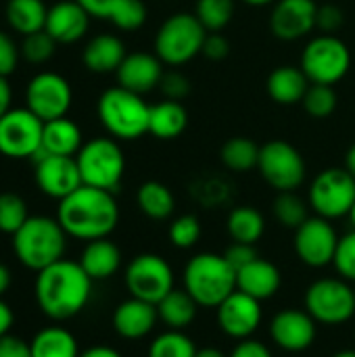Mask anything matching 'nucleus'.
I'll return each instance as SVG.
<instances>
[{"mask_svg":"<svg viewBox=\"0 0 355 357\" xmlns=\"http://www.w3.org/2000/svg\"><path fill=\"white\" fill-rule=\"evenodd\" d=\"M98 119L105 130L117 140H136L149 132L151 107L128 88L115 86L100 94L98 98Z\"/></svg>","mask_w":355,"mask_h":357,"instance_id":"5","label":"nucleus"},{"mask_svg":"<svg viewBox=\"0 0 355 357\" xmlns=\"http://www.w3.org/2000/svg\"><path fill=\"white\" fill-rule=\"evenodd\" d=\"M82 182L100 190L115 192L126 172V157L113 138H94L75 155Z\"/></svg>","mask_w":355,"mask_h":357,"instance_id":"7","label":"nucleus"},{"mask_svg":"<svg viewBox=\"0 0 355 357\" xmlns=\"http://www.w3.org/2000/svg\"><path fill=\"white\" fill-rule=\"evenodd\" d=\"M184 289L203 307H220L236 291V270L224 255L199 253L184 268Z\"/></svg>","mask_w":355,"mask_h":357,"instance_id":"4","label":"nucleus"},{"mask_svg":"<svg viewBox=\"0 0 355 357\" xmlns=\"http://www.w3.org/2000/svg\"><path fill=\"white\" fill-rule=\"evenodd\" d=\"M201 238V222L197 215H180L169 226V241L178 249H190Z\"/></svg>","mask_w":355,"mask_h":357,"instance_id":"41","label":"nucleus"},{"mask_svg":"<svg viewBox=\"0 0 355 357\" xmlns=\"http://www.w3.org/2000/svg\"><path fill=\"white\" fill-rule=\"evenodd\" d=\"M299 67L312 84L335 86L352 67V50L335 33H320L305 44Z\"/></svg>","mask_w":355,"mask_h":357,"instance_id":"8","label":"nucleus"},{"mask_svg":"<svg viewBox=\"0 0 355 357\" xmlns=\"http://www.w3.org/2000/svg\"><path fill=\"white\" fill-rule=\"evenodd\" d=\"M159 88L165 98L182 102V98H186L190 94V79L186 75H182L180 71H169V73H163Z\"/></svg>","mask_w":355,"mask_h":357,"instance_id":"44","label":"nucleus"},{"mask_svg":"<svg viewBox=\"0 0 355 357\" xmlns=\"http://www.w3.org/2000/svg\"><path fill=\"white\" fill-rule=\"evenodd\" d=\"M243 2L249 6H268V4H274L276 0H243Z\"/></svg>","mask_w":355,"mask_h":357,"instance_id":"58","label":"nucleus"},{"mask_svg":"<svg viewBox=\"0 0 355 357\" xmlns=\"http://www.w3.org/2000/svg\"><path fill=\"white\" fill-rule=\"evenodd\" d=\"M29 349L31 357H80L75 337L61 326L42 328L29 341Z\"/></svg>","mask_w":355,"mask_h":357,"instance_id":"31","label":"nucleus"},{"mask_svg":"<svg viewBox=\"0 0 355 357\" xmlns=\"http://www.w3.org/2000/svg\"><path fill=\"white\" fill-rule=\"evenodd\" d=\"M126 46L123 42L113 33H100L94 36L82 54V61L88 71L92 73H113L119 69V65L126 59Z\"/></svg>","mask_w":355,"mask_h":357,"instance_id":"25","label":"nucleus"},{"mask_svg":"<svg viewBox=\"0 0 355 357\" xmlns=\"http://www.w3.org/2000/svg\"><path fill=\"white\" fill-rule=\"evenodd\" d=\"M56 220L67 236L90 243L107 238L115 230L119 207L113 192L82 184L69 197L59 201Z\"/></svg>","mask_w":355,"mask_h":357,"instance_id":"2","label":"nucleus"},{"mask_svg":"<svg viewBox=\"0 0 355 357\" xmlns=\"http://www.w3.org/2000/svg\"><path fill=\"white\" fill-rule=\"evenodd\" d=\"M345 23V13L341 6L337 4H322L318 6V19H316V27L322 33H335L343 27Z\"/></svg>","mask_w":355,"mask_h":357,"instance_id":"45","label":"nucleus"},{"mask_svg":"<svg viewBox=\"0 0 355 357\" xmlns=\"http://www.w3.org/2000/svg\"><path fill=\"white\" fill-rule=\"evenodd\" d=\"M195 15L207 31H222L234 17V0H197Z\"/></svg>","mask_w":355,"mask_h":357,"instance_id":"35","label":"nucleus"},{"mask_svg":"<svg viewBox=\"0 0 355 357\" xmlns=\"http://www.w3.org/2000/svg\"><path fill=\"white\" fill-rule=\"evenodd\" d=\"M195 357H226L220 349H213V347H205V349H197V356Z\"/></svg>","mask_w":355,"mask_h":357,"instance_id":"57","label":"nucleus"},{"mask_svg":"<svg viewBox=\"0 0 355 357\" xmlns=\"http://www.w3.org/2000/svg\"><path fill=\"white\" fill-rule=\"evenodd\" d=\"M117 82L121 88H128L136 94H146L159 88L163 77V61L151 52H130L119 65Z\"/></svg>","mask_w":355,"mask_h":357,"instance_id":"20","label":"nucleus"},{"mask_svg":"<svg viewBox=\"0 0 355 357\" xmlns=\"http://www.w3.org/2000/svg\"><path fill=\"white\" fill-rule=\"evenodd\" d=\"M8 287H10V270L4 264H0V297L8 291Z\"/></svg>","mask_w":355,"mask_h":357,"instance_id":"55","label":"nucleus"},{"mask_svg":"<svg viewBox=\"0 0 355 357\" xmlns=\"http://www.w3.org/2000/svg\"><path fill=\"white\" fill-rule=\"evenodd\" d=\"M82 130L75 121L67 117L44 121L42 132V149L44 155H61V157H75L82 149Z\"/></svg>","mask_w":355,"mask_h":357,"instance_id":"26","label":"nucleus"},{"mask_svg":"<svg viewBox=\"0 0 355 357\" xmlns=\"http://www.w3.org/2000/svg\"><path fill=\"white\" fill-rule=\"evenodd\" d=\"M355 203V178L345 167L320 172L310 186V207L316 215L337 220L349 215Z\"/></svg>","mask_w":355,"mask_h":357,"instance_id":"10","label":"nucleus"},{"mask_svg":"<svg viewBox=\"0 0 355 357\" xmlns=\"http://www.w3.org/2000/svg\"><path fill=\"white\" fill-rule=\"evenodd\" d=\"M157 305L142 299H128L119 303L113 312V328L123 339H142L157 324Z\"/></svg>","mask_w":355,"mask_h":357,"instance_id":"22","label":"nucleus"},{"mask_svg":"<svg viewBox=\"0 0 355 357\" xmlns=\"http://www.w3.org/2000/svg\"><path fill=\"white\" fill-rule=\"evenodd\" d=\"M10 98H13L10 86H8L6 77L0 75V117L10 111Z\"/></svg>","mask_w":355,"mask_h":357,"instance_id":"53","label":"nucleus"},{"mask_svg":"<svg viewBox=\"0 0 355 357\" xmlns=\"http://www.w3.org/2000/svg\"><path fill=\"white\" fill-rule=\"evenodd\" d=\"M188 126V111L180 100H161L151 107L149 134L159 140H174L184 134Z\"/></svg>","mask_w":355,"mask_h":357,"instance_id":"28","label":"nucleus"},{"mask_svg":"<svg viewBox=\"0 0 355 357\" xmlns=\"http://www.w3.org/2000/svg\"><path fill=\"white\" fill-rule=\"evenodd\" d=\"M207 29L195 13H176L167 17L155 36V54L165 65H184L203 52Z\"/></svg>","mask_w":355,"mask_h":357,"instance_id":"6","label":"nucleus"},{"mask_svg":"<svg viewBox=\"0 0 355 357\" xmlns=\"http://www.w3.org/2000/svg\"><path fill=\"white\" fill-rule=\"evenodd\" d=\"M71 100L73 92L69 82L54 71H42L33 75L25 90V107L42 121L65 117Z\"/></svg>","mask_w":355,"mask_h":357,"instance_id":"14","label":"nucleus"},{"mask_svg":"<svg viewBox=\"0 0 355 357\" xmlns=\"http://www.w3.org/2000/svg\"><path fill=\"white\" fill-rule=\"evenodd\" d=\"M224 257L228 259V264L239 272L243 270L245 266H249L251 261L257 259V251L253 245H247V243H234L232 247H228V251L224 253Z\"/></svg>","mask_w":355,"mask_h":357,"instance_id":"48","label":"nucleus"},{"mask_svg":"<svg viewBox=\"0 0 355 357\" xmlns=\"http://www.w3.org/2000/svg\"><path fill=\"white\" fill-rule=\"evenodd\" d=\"M339 236L326 218H308L295 230V253L310 268H324L333 264Z\"/></svg>","mask_w":355,"mask_h":357,"instance_id":"15","label":"nucleus"},{"mask_svg":"<svg viewBox=\"0 0 355 357\" xmlns=\"http://www.w3.org/2000/svg\"><path fill=\"white\" fill-rule=\"evenodd\" d=\"M218 324L232 339H249L262 324V301L236 289L220 303Z\"/></svg>","mask_w":355,"mask_h":357,"instance_id":"18","label":"nucleus"},{"mask_svg":"<svg viewBox=\"0 0 355 357\" xmlns=\"http://www.w3.org/2000/svg\"><path fill=\"white\" fill-rule=\"evenodd\" d=\"M230 357H272V354H270V349L264 343L245 339L243 343H239L234 347V351L230 354Z\"/></svg>","mask_w":355,"mask_h":357,"instance_id":"51","label":"nucleus"},{"mask_svg":"<svg viewBox=\"0 0 355 357\" xmlns=\"http://www.w3.org/2000/svg\"><path fill=\"white\" fill-rule=\"evenodd\" d=\"M257 169L278 192L297 190L305 180V159L287 140H270L259 146Z\"/></svg>","mask_w":355,"mask_h":357,"instance_id":"9","label":"nucleus"},{"mask_svg":"<svg viewBox=\"0 0 355 357\" xmlns=\"http://www.w3.org/2000/svg\"><path fill=\"white\" fill-rule=\"evenodd\" d=\"M305 310L320 324H343L354 318L355 291L339 278L316 280L305 293Z\"/></svg>","mask_w":355,"mask_h":357,"instance_id":"11","label":"nucleus"},{"mask_svg":"<svg viewBox=\"0 0 355 357\" xmlns=\"http://www.w3.org/2000/svg\"><path fill=\"white\" fill-rule=\"evenodd\" d=\"M349 220H352V224H354V230H355V203H354V207H352V211H349Z\"/></svg>","mask_w":355,"mask_h":357,"instance_id":"60","label":"nucleus"},{"mask_svg":"<svg viewBox=\"0 0 355 357\" xmlns=\"http://www.w3.org/2000/svg\"><path fill=\"white\" fill-rule=\"evenodd\" d=\"M86 13L90 17H96V19H109L113 21V17L117 15L119 6L123 4V0H77Z\"/></svg>","mask_w":355,"mask_h":357,"instance_id":"49","label":"nucleus"},{"mask_svg":"<svg viewBox=\"0 0 355 357\" xmlns=\"http://www.w3.org/2000/svg\"><path fill=\"white\" fill-rule=\"evenodd\" d=\"M333 357H355L354 349H345V351H339V354H335Z\"/></svg>","mask_w":355,"mask_h":357,"instance_id":"59","label":"nucleus"},{"mask_svg":"<svg viewBox=\"0 0 355 357\" xmlns=\"http://www.w3.org/2000/svg\"><path fill=\"white\" fill-rule=\"evenodd\" d=\"M121 264V251L109 238L90 241L82 251L80 266L92 280H107L111 278Z\"/></svg>","mask_w":355,"mask_h":357,"instance_id":"27","label":"nucleus"},{"mask_svg":"<svg viewBox=\"0 0 355 357\" xmlns=\"http://www.w3.org/2000/svg\"><path fill=\"white\" fill-rule=\"evenodd\" d=\"M197 307L199 303L192 299V295L186 289L184 291L172 289L157 303V314L161 322L169 326V331H184L197 318Z\"/></svg>","mask_w":355,"mask_h":357,"instance_id":"29","label":"nucleus"},{"mask_svg":"<svg viewBox=\"0 0 355 357\" xmlns=\"http://www.w3.org/2000/svg\"><path fill=\"white\" fill-rule=\"evenodd\" d=\"M19 54H21V50L17 48L15 40L6 31L0 29V75L2 77L10 75L17 69Z\"/></svg>","mask_w":355,"mask_h":357,"instance_id":"46","label":"nucleus"},{"mask_svg":"<svg viewBox=\"0 0 355 357\" xmlns=\"http://www.w3.org/2000/svg\"><path fill=\"white\" fill-rule=\"evenodd\" d=\"M333 264L345 280H355V230L339 238Z\"/></svg>","mask_w":355,"mask_h":357,"instance_id":"43","label":"nucleus"},{"mask_svg":"<svg viewBox=\"0 0 355 357\" xmlns=\"http://www.w3.org/2000/svg\"><path fill=\"white\" fill-rule=\"evenodd\" d=\"M33 161H36V184L44 195L52 199L61 201L84 184L75 157L38 153Z\"/></svg>","mask_w":355,"mask_h":357,"instance_id":"16","label":"nucleus"},{"mask_svg":"<svg viewBox=\"0 0 355 357\" xmlns=\"http://www.w3.org/2000/svg\"><path fill=\"white\" fill-rule=\"evenodd\" d=\"M274 215L276 220L287 226V228H299L310 215H308V205L303 203L301 197L295 195V190L291 192H280L274 201Z\"/></svg>","mask_w":355,"mask_h":357,"instance_id":"38","label":"nucleus"},{"mask_svg":"<svg viewBox=\"0 0 355 357\" xmlns=\"http://www.w3.org/2000/svg\"><path fill=\"white\" fill-rule=\"evenodd\" d=\"M136 201H138V207L140 211L151 218V220H167L174 209H176V199H174V192L163 184V182H157V180H149L144 182L140 188H138V195H136Z\"/></svg>","mask_w":355,"mask_h":357,"instance_id":"32","label":"nucleus"},{"mask_svg":"<svg viewBox=\"0 0 355 357\" xmlns=\"http://www.w3.org/2000/svg\"><path fill=\"white\" fill-rule=\"evenodd\" d=\"M318 4L314 0H276L270 15V29L278 40L295 42L316 29Z\"/></svg>","mask_w":355,"mask_h":357,"instance_id":"17","label":"nucleus"},{"mask_svg":"<svg viewBox=\"0 0 355 357\" xmlns=\"http://www.w3.org/2000/svg\"><path fill=\"white\" fill-rule=\"evenodd\" d=\"M203 54L209 61H224L230 54V42L224 33L220 31H207L205 44H203Z\"/></svg>","mask_w":355,"mask_h":357,"instance_id":"47","label":"nucleus"},{"mask_svg":"<svg viewBox=\"0 0 355 357\" xmlns=\"http://www.w3.org/2000/svg\"><path fill=\"white\" fill-rule=\"evenodd\" d=\"M310 79L303 73L301 67L295 65H280L276 67L268 79H266V90L270 94V98L278 105L285 107H293L303 102V96L310 88Z\"/></svg>","mask_w":355,"mask_h":357,"instance_id":"23","label":"nucleus"},{"mask_svg":"<svg viewBox=\"0 0 355 357\" xmlns=\"http://www.w3.org/2000/svg\"><path fill=\"white\" fill-rule=\"evenodd\" d=\"M54 48H56L54 38L46 29H42V31L23 36L21 56L29 63H46L54 54Z\"/></svg>","mask_w":355,"mask_h":357,"instance_id":"40","label":"nucleus"},{"mask_svg":"<svg viewBox=\"0 0 355 357\" xmlns=\"http://www.w3.org/2000/svg\"><path fill=\"white\" fill-rule=\"evenodd\" d=\"M80 357H123L119 351H115L113 347H105V345H98V347H90L86 349L84 354H80Z\"/></svg>","mask_w":355,"mask_h":357,"instance_id":"54","label":"nucleus"},{"mask_svg":"<svg viewBox=\"0 0 355 357\" xmlns=\"http://www.w3.org/2000/svg\"><path fill=\"white\" fill-rule=\"evenodd\" d=\"M345 169L355 178V142L347 149V155H345Z\"/></svg>","mask_w":355,"mask_h":357,"instance_id":"56","label":"nucleus"},{"mask_svg":"<svg viewBox=\"0 0 355 357\" xmlns=\"http://www.w3.org/2000/svg\"><path fill=\"white\" fill-rule=\"evenodd\" d=\"M270 335L280 349L299 354L316 341V320L303 310H282L272 318Z\"/></svg>","mask_w":355,"mask_h":357,"instance_id":"19","label":"nucleus"},{"mask_svg":"<svg viewBox=\"0 0 355 357\" xmlns=\"http://www.w3.org/2000/svg\"><path fill=\"white\" fill-rule=\"evenodd\" d=\"M220 157H222V163L230 172L245 174V172H251L253 167H257L259 146L251 138L234 136V138L224 142V146L220 151Z\"/></svg>","mask_w":355,"mask_h":357,"instance_id":"34","label":"nucleus"},{"mask_svg":"<svg viewBox=\"0 0 355 357\" xmlns=\"http://www.w3.org/2000/svg\"><path fill=\"white\" fill-rule=\"evenodd\" d=\"M126 287L132 297L157 305L174 289V270L161 255L142 253L130 261Z\"/></svg>","mask_w":355,"mask_h":357,"instance_id":"13","label":"nucleus"},{"mask_svg":"<svg viewBox=\"0 0 355 357\" xmlns=\"http://www.w3.org/2000/svg\"><path fill=\"white\" fill-rule=\"evenodd\" d=\"M92 278L80 261L61 259L36 276V303L50 320H69L77 316L90 301Z\"/></svg>","mask_w":355,"mask_h":357,"instance_id":"1","label":"nucleus"},{"mask_svg":"<svg viewBox=\"0 0 355 357\" xmlns=\"http://www.w3.org/2000/svg\"><path fill=\"white\" fill-rule=\"evenodd\" d=\"M90 27V15L77 0H61L48 8L46 31L56 44H73L86 36Z\"/></svg>","mask_w":355,"mask_h":357,"instance_id":"21","label":"nucleus"},{"mask_svg":"<svg viewBox=\"0 0 355 357\" xmlns=\"http://www.w3.org/2000/svg\"><path fill=\"white\" fill-rule=\"evenodd\" d=\"M13 322H15L13 310H10V307L2 301V297H0V337L8 335V331H10Z\"/></svg>","mask_w":355,"mask_h":357,"instance_id":"52","label":"nucleus"},{"mask_svg":"<svg viewBox=\"0 0 355 357\" xmlns=\"http://www.w3.org/2000/svg\"><path fill=\"white\" fill-rule=\"evenodd\" d=\"M197 347L190 337H186L182 331H167L159 335L151 347L149 357H195Z\"/></svg>","mask_w":355,"mask_h":357,"instance_id":"36","label":"nucleus"},{"mask_svg":"<svg viewBox=\"0 0 355 357\" xmlns=\"http://www.w3.org/2000/svg\"><path fill=\"white\" fill-rule=\"evenodd\" d=\"M337 92L333 86L326 84H310L305 96H303V107L308 111V115H312L314 119H326L335 113L337 109Z\"/></svg>","mask_w":355,"mask_h":357,"instance_id":"37","label":"nucleus"},{"mask_svg":"<svg viewBox=\"0 0 355 357\" xmlns=\"http://www.w3.org/2000/svg\"><path fill=\"white\" fill-rule=\"evenodd\" d=\"M280 282L282 278L278 268L259 257L236 272V289L251 295L257 301H266L274 297L280 289Z\"/></svg>","mask_w":355,"mask_h":357,"instance_id":"24","label":"nucleus"},{"mask_svg":"<svg viewBox=\"0 0 355 357\" xmlns=\"http://www.w3.org/2000/svg\"><path fill=\"white\" fill-rule=\"evenodd\" d=\"M8 25L23 36L42 31L46 27L48 8L44 0H8L4 8Z\"/></svg>","mask_w":355,"mask_h":357,"instance_id":"30","label":"nucleus"},{"mask_svg":"<svg viewBox=\"0 0 355 357\" xmlns=\"http://www.w3.org/2000/svg\"><path fill=\"white\" fill-rule=\"evenodd\" d=\"M44 121L27 107L10 109L0 117V155L8 159L36 157L42 149Z\"/></svg>","mask_w":355,"mask_h":357,"instance_id":"12","label":"nucleus"},{"mask_svg":"<svg viewBox=\"0 0 355 357\" xmlns=\"http://www.w3.org/2000/svg\"><path fill=\"white\" fill-rule=\"evenodd\" d=\"M27 205L25 201L15 192H2L0 195V232L15 234L25 222H27Z\"/></svg>","mask_w":355,"mask_h":357,"instance_id":"39","label":"nucleus"},{"mask_svg":"<svg viewBox=\"0 0 355 357\" xmlns=\"http://www.w3.org/2000/svg\"><path fill=\"white\" fill-rule=\"evenodd\" d=\"M0 357H31L29 343L8 333L0 337Z\"/></svg>","mask_w":355,"mask_h":357,"instance_id":"50","label":"nucleus"},{"mask_svg":"<svg viewBox=\"0 0 355 357\" xmlns=\"http://www.w3.org/2000/svg\"><path fill=\"white\" fill-rule=\"evenodd\" d=\"M146 21V6L142 0H123V4L119 6L117 15L113 17V25L126 31L138 29L142 27Z\"/></svg>","mask_w":355,"mask_h":357,"instance_id":"42","label":"nucleus"},{"mask_svg":"<svg viewBox=\"0 0 355 357\" xmlns=\"http://www.w3.org/2000/svg\"><path fill=\"white\" fill-rule=\"evenodd\" d=\"M67 232L59 220L46 215H29L27 222L13 234V251L21 266L40 272L63 259Z\"/></svg>","mask_w":355,"mask_h":357,"instance_id":"3","label":"nucleus"},{"mask_svg":"<svg viewBox=\"0 0 355 357\" xmlns=\"http://www.w3.org/2000/svg\"><path fill=\"white\" fill-rule=\"evenodd\" d=\"M226 226H228V234L234 243L253 245L262 238V234L266 230V220L255 207L243 205V207H236L230 211Z\"/></svg>","mask_w":355,"mask_h":357,"instance_id":"33","label":"nucleus"}]
</instances>
